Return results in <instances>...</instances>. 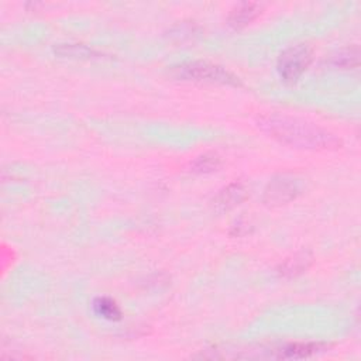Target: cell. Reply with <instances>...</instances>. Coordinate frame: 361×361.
Here are the masks:
<instances>
[{"label": "cell", "instance_id": "obj_3", "mask_svg": "<svg viewBox=\"0 0 361 361\" xmlns=\"http://www.w3.org/2000/svg\"><path fill=\"white\" fill-rule=\"evenodd\" d=\"M312 62V50L307 44L288 47L278 58V74L286 84H295Z\"/></svg>", "mask_w": 361, "mask_h": 361}, {"label": "cell", "instance_id": "obj_2", "mask_svg": "<svg viewBox=\"0 0 361 361\" xmlns=\"http://www.w3.org/2000/svg\"><path fill=\"white\" fill-rule=\"evenodd\" d=\"M172 75L178 80L240 87V80L226 68L207 61L184 62L172 68Z\"/></svg>", "mask_w": 361, "mask_h": 361}, {"label": "cell", "instance_id": "obj_5", "mask_svg": "<svg viewBox=\"0 0 361 361\" xmlns=\"http://www.w3.org/2000/svg\"><path fill=\"white\" fill-rule=\"evenodd\" d=\"M326 348L327 346L323 343H291L275 350V357L282 360H301L322 353Z\"/></svg>", "mask_w": 361, "mask_h": 361}, {"label": "cell", "instance_id": "obj_10", "mask_svg": "<svg viewBox=\"0 0 361 361\" xmlns=\"http://www.w3.org/2000/svg\"><path fill=\"white\" fill-rule=\"evenodd\" d=\"M358 47H347L330 57V64L334 68H341V69H351L358 66Z\"/></svg>", "mask_w": 361, "mask_h": 361}, {"label": "cell", "instance_id": "obj_12", "mask_svg": "<svg viewBox=\"0 0 361 361\" xmlns=\"http://www.w3.org/2000/svg\"><path fill=\"white\" fill-rule=\"evenodd\" d=\"M55 52H58L59 55H69V57H92V55H98L96 51L89 50L85 45H74V44L59 45L58 48H55Z\"/></svg>", "mask_w": 361, "mask_h": 361}, {"label": "cell", "instance_id": "obj_4", "mask_svg": "<svg viewBox=\"0 0 361 361\" xmlns=\"http://www.w3.org/2000/svg\"><path fill=\"white\" fill-rule=\"evenodd\" d=\"M301 181L293 175H278L270 181L264 191L267 205H283L301 193Z\"/></svg>", "mask_w": 361, "mask_h": 361}, {"label": "cell", "instance_id": "obj_1", "mask_svg": "<svg viewBox=\"0 0 361 361\" xmlns=\"http://www.w3.org/2000/svg\"><path fill=\"white\" fill-rule=\"evenodd\" d=\"M258 127L286 146L301 150H337L341 140L333 133L312 123L283 115H264L257 119Z\"/></svg>", "mask_w": 361, "mask_h": 361}, {"label": "cell", "instance_id": "obj_6", "mask_svg": "<svg viewBox=\"0 0 361 361\" xmlns=\"http://www.w3.org/2000/svg\"><path fill=\"white\" fill-rule=\"evenodd\" d=\"M261 10H263V6L260 3H256V2L240 3L230 10V15L228 19L229 24L236 29L244 27L249 23H251L254 19H257L261 15Z\"/></svg>", "mask_w": 361, "mask_h": 361}, {"label": "cell", "instance_id": "obj_9", "mask_svg": "<svg viewBox=\"0 0 361 361\" xmlns=\"http://www.w3.org/2000/svg\"><path fill=\"white\" fill-rule=\"evenodd\" d=\"M94 312L106 321H120L121 319V311L119 305L108 297H99L94 301Z\"/></svg>", "mask_w": 361, "mask_h": 361}, {"label": "cell", "instance_id": "obj_8", "mask_svg": "<svg viewBox=\"0 0 361 361\" xmlns=\"http://www.w3.org/2000/svg\"><path fill=\"white\" fill-rule=\"evenodd\" d=\"M312 263V256L307 251L298 253L294 257L285 260L279 265V274L285 277H294L304 272Z\"/></svg>", "mask_w": 361, "mask_h": 361}, {"label": "cell", "instance_id": "obj_11", "mask_svg": "<svg viewBox=\"0 0 361 361\" xmlns=\"http://www.w3.org/2000/svg\"><path fill=\"white\" fill-rule=\"evenodd\" d=\"M222 167V159L214 153H206L196 157L192 164L191 170L196 174H209L213 171H218Z\"/></svg>", "mask_w": 361, "mask_h": 361}, {"label": "cell", "instance_id": "obj_7", "mask_svg": "<svg viewBox=\"0 0 361 361\" xmlns=\"http://www.w3.org/2000/svg\"><path fill=\"white\" fill-rule=\"evenodd\" d=\"M247 198V189L242 182H233L226 186L221 193L216 196V206L222 209H230Z\"/></svg>", "mask_w": 361, "mask_h": 361}]
</instances>
